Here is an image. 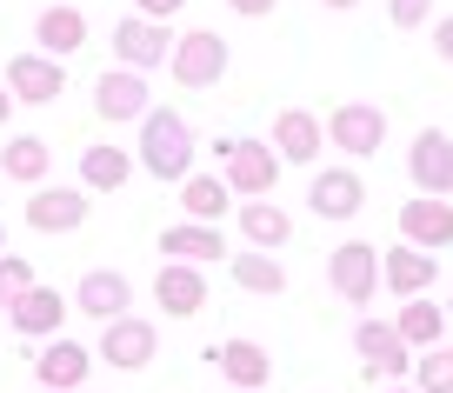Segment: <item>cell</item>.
Masks as SVG:
<instances>
[{"mask_svg":"<svg viewBox=\"0 0 453 393\" xmlns=\"http://www.w3.org/2000/svg\"><path fill=\"white\" fill-rule=\"evenodd\" d=\"M194 154H200V141L173 107H147L141 113V167L154 173V181H167V187L187 181V173H194Z\"/></svg>","mask_w":453,"mask_h":393,"instance_id":"1","label":"cell"},{"mask_svg":"<svg viewBox=\"0 0 453 393\" xmlns=\"http://www.w3.org/2000/svg\"><path fill=\"white\" fill-rule=\"evenodd\" d=\"M220 173L241 200H267L280 187V154L273 141H220Z\"/></svg>","mask_w":453,"mask_h":393,"instance_id":"2","label":"cell"},{"mask_svg":"<svg viewBox=\"0 0 453 393\" xmlns=\"http://www.w3.org/2000/svg\"><path fill=\"white\" fill-rule=\"evenodd\" d=\"M326 281H334V294L347 307H373V294H380V247H367V240L334 247L326 253Z\"/></svg>","mask_w":453,"mask_h":393,"instance_id":"3","label":"cell"},{"mask_svg":"<svg viewBox=\"0 0 453 393\" xmlns=\"http://www.w3.org/2000/svg\"><path fill=\"white\" fill-rule=\"evenodd\" d=\"M326 141H334L340 154L367 160V154H380V147H387V113L367 107V100H347V107L326 113Z\"/></svg>","mask_w":453,"mask_h":393,"instance_id":"4","label":"cell"},{"mask_svg":"<svg viewBox=\"0 0 453 393\" xmlns=\"http://www.w3.org/2000/svg\"><path fill=\"white\" fill-rule=\"evenodd\" d=\"M173 87H213L226 73V41L220 34H207V27H194V34H180V41H173Z\"/></svg>","mask_w":453,"mask_h":393,"instance_id":"5","label":"cell"},{"mask_svg":"<svg viewBox=\"0 0 453 393\" xmlns=\"http://www.w3.org/2000/svg\"><path fill=\"white\" fill-rule=\"evenodd\" d=\"M94 353L107 366H120V374H141V366L160 353V334H154V320H141V313H120V320H107V334H100Z\"/></svg>","mask_w":453,"mask_h":393,"instance_id":"6","label":"cell"},{"mask_svg":"<svg viewBox=\"0 0 453 393\" xmlns=\"http://www.w3.org/2000/svg\"><path fill=\"white\" fill-rule=\"evenodd\" d=\"M0 81H7V94H14L20 107H47V100H60V87H67V67H60L54 54H41V47H34V54H14V60H7V73H0Z\"/></svg>","mask_w":453,"mask_h":393,"instance_id":"7","label":"cell"},{"mask_svg":"<svg viewBox=\"0 0 453 393\" xmlns=\"http://www.w3.org/2000/svg\"><path fill=\"white\" fill-rule=\"evenodd\" d=\"M407 181H413V194H453V141L440 127H420V134H413Z\"/></svg>","mask_w":453,"mask_h":393,"instance_id":"8","label":"cell"},{"mask_svg":"<svg viewBox=\"0 0 453 393\" xmlns=\"http://www.w3.org/2000/svg\"><path fill=\"white\" fill-rule=\"evenodd\" d=\"M400 234H407V247H453V200L447 194H413L407 207H400Z\"/></svg>","mask_w":453,"mask_h":393,"instance_id":"9","label":"cell"},{"mask_svg":"<svg viewBox=\"0 0 453 393\" xmlns=\"http://www.w3.org/2000/svg\"><path fill=\"white\" fill-rule=\"evenodd\" d=\"M173 54V34H167V20H147V14H134V20H120L113 27V60L120 67H160V60Z\"/></svg>","mask_w":453,"mask_h":393,"instance_id":"10","label":"cell"},{"mask_svg":"<svg viewBox=\"0 0 453 393\" xmlns=\"http://www.w3.org/2000/svg\"><path fill=\"white\" fill-rule=\"evenodd\" d=\"M320 147H326V120H320V113L287 107L280 120H273V154H280L287 167H313V160H320Z\"/></svg>","mask_w":453,"mask_h":393,"instance_id":"11","label":"cell"},{"mask_svg":"<svg viewBox=\"0 0 453 393\" xmlns=\"http://www.w3.org/2000/svg\"><path fill=\"white\" fill-rule=\"evenodd\" d=\"M94 113H100V120H141V113H147L141 67H120V60H113V67L94 81Z\"/></svg>","mask_w":453,"mask_h":393,"instance_id":"12","label":"cell"},{"mask_svg":"<svg viewBox=\"0 0 453 393\" xmlns=\"http://www.w3.org/2000/svg\"><path fill=\"white\" fill-rule=\"evenodd\" d=\"M73 307L87 313V320H120V313H134V281L127 274H113V267H94L81 287H73Z\"/></svg>","mask_w":453,"mask_h":393,"instance_id":"13","label":"cell"},{"mask_svg":"<svg viewBox=\"0 0 453 393\" xmlns=\"http://www.w3.org/2000/svg\"><path fill=\"white\" fill-rule=\"evenodd\" d=\"M27 227L34 234H73V227H87V187H34Z\"/></svg>","mask_w":453,"mask_h":393,"instance_id":"14","label":"cell"},{"mask_svg":"<svg viewBox=\"0 0 453 393\" xmlns=\"http://www.w3.org/2000/svg\"><path fill=\"white\" fill-rule=\"evenodd\" d=\"M354 347H360V360H367L373 374H387V380L413 374V347L400 340L394 320H360V327H354Z\"/></svg>","mask_w":453,"mask_h":393,"instance_id":"15","label":"cell"},{"mask_svg":"<svg viewBox=\"0 0 453 393\" xmlns=\"http://www.w3.org/2000/svg\"><path fill=\"white\" fill-rule=\"evenodd\" d=\"M380 281L394 287L400 300H413V294H426V287L440 281V253L407 247V240H400V247H387V253H380Z\"/></svg>","mask_w":453,"mask_h":393,"instance_id":"16","label":"cell"},{"mask_svg":"<svg viewBox=\"0 0 453 393\" xmlns=\"http://www.w3.org/2000/svg\"><path fill=\"white\" fill-rule=\"evenodd\" d=\"M87 374H94V353H87L81 340H47V347L34 353V380H41V387H54V393L87 387Z\"/></svg>","mask_w":453,"mask_h":393,"instance_id":"17","label":"cell"},{"mask_svg":"<svg viewBox=\"0 0 453 393\" xmlns=\"http://www.w3.org/2000/svg\"><path fill=\"white\" fill-rule=\"evenodd\" d=\"M307 207L320 213V220H354V213L367 207V181H360V173H347V167H334V173H313V187H307Z\"/></svg>","mask_w":453,"mask_h":393,"instance_id":"18","label":"cell"},{"mask_svg":"<svg viewBox=\"0 0 453 393\" xmlns=\"http://www.w3.org/2000/svg\"><path fill=\"white\" fill-rule=\"evenodd\" d=\"M154 300H160V313H173V320H194V313L207 307V281H200L194 260H167L160 281H154Z\"/></svg>","mask_w":453,"mask_h":393,"instance_id":"19","label":"cell"},{"mask_svg":"<svg viewBox=\"0 0 453 393\" xmlns=\"http://www.w3.org/2000/svg\"><path fill=\"white\" fill-rule=\"evenodd\" d=\"M234 227H241V240L260 247V253H280L287 240H294V220H287V207H273V194L267 200H241V207H234Z\"/></svg>","mask_w":453,"mask_h":393,"instance_id":"20","label":"cell"},{"mask_svg":"<svg viewBox=\"0 0 453 393\" xmlns=\"http://www.w3.org/2000/svg\"><path fill=\"white\" fill-rule=\"evenodd\" d=\"M213 366L226 374V387H241V393H260L273 380V360L260 340H226V347H213Z\"/></svg>","mask_w":453,"mask_h":393,"instance_id":"21","label":"cell"},{"mask_svg":"<svg viewBox=\"0 0 453 393\" xmlns=\"http://www.w3.org/2000/svg\"><path fill=\"white\" fill-rule=\"evenodd\" d=\"M160 253H167V260H194V267H207V260H226V234L213 220L160 227Z\"/></svg>","mask_w":453,"mask_h":393,"instance_id":"22","label":"cell"},{"mask_svg":"<svg viewBox=\"0 0 453 393\" xmlns=\"http://www.w3.org/2000/svg\"><path fill=\"white\" fill-rule=\"evenodd\" d=\"M127 181H134V154H127V147L100 141V147L81 154V187H87V194H120Z\"/></svg>","mask_w":453,"mask_h":393,"instance_id":"23","label":"cell"},{"mask_svg":"<svg viewBox=\"0 0 453 393\" xmlns=\"http://www.w3.org/2000/svg\"><path fill=\"white\" fill-rule=\"evenodd\" d=\"M7 313H14V334H60V320H67V294H54V287L34 281Z\"/></svg>","mask_w":453,"mask_h":393,"instance_id":"24","label":"cell"},{"mask_svg":"<svg viewBox=\"0 0 453 393\" xmlns=\"http://www.w3.org/2000/svg\"><path fill=\"white\" fill-rule=\"evenodd\" d=\"M34 41H41V54L67 60L87 47V14H73V7H47V14H34Z\"/></svg>","mask_w":453,"mask_h":393,"instance_id":"25","label":"cell"},{"mask_svg":"<svg viewBox=\"0 0 453 393\" xmlns=\"http://www.w3.org/2000/svg\"><path fill=\"white\" fill-rule=\"evenodd\" d=\"M394 327H400V340H407L413 353H420V347H440V334H453V327H447V307H440L434 294H413L407 307H400Z\"/></svg>","mask_w":453,"mask_h":393,"instance_id":"26","label":"cell"},{"mask_svg":"<svg viewBox=\"0 0 453 393\" xmlns=\"http://www.w3.org/2000/svg\"><path fill=\"white\" fill-rule=\"evenodd\" d=\"M47 167H54V154H47V141H34V134H7V147H0V173L20 187H41Z\"/></svg>","mask_w":453,"mask_h":393,"instance_id":"27","label":"cell"},{"mask_svg":"<svg viewBox=\"0 0 453 393\" xmlns=\"http://www.w3.org/2000/svg\"><path fill=\"white\" fill-rule=\"evenodd\" d=\"M226 274L247 287V294H287V267L273 260V253L247 247V253H226Z\"/></svg>","mask_w":453,"mask_h":393,"instance_id":"28","label":"cell"},{"mask_svg":"<svg viewBox=\"0 0 453 393\" xmlns=\"http://www.w3.org/2000/svg\"><path fill=\"white\" fill-rule=\"evenodd\" d=\"M180 200L194 220H226V207H234V187H226V173H187L180 181Z\"/></svg>","mask_w":453,"mask_h":393,"instance_id":"29","label":"cell"},{"mask_svg":"<svg viewBox=\"0 0 453 393\" xmlns=\"http://www.w3.org/2000/svg\"><path fill=\"white\" fill-rule=\"evenodd\" d=\"M413 387L420 393H453V340L413 353Z\"/></svg>","mask_w":453,"mask_h":393,"instance_id":"30","label":"cell"},{"mask_svg":"<svg viewBox=\"0 0 453 393\" xmlns=\"http://www.w3.org/2000/svg\"><path fill=\"white\" fill-rule=\"evenodd\" d=\"M27 287H34V260H20V253H0V307H14Z\"/></svg>","mask_w":453,"mask_h":393,"instance_id":"31","label":"cell"},{"mask_svg":"<svg viewBox=\"0 0 453 393\" xmlns=\"http://www.w3.org/2000/svg\"><path fill=\"white\" fill-rule=\"evenodd\" d=\"M434 7H440V0H387V20H394L400 34H413V27L434 20Z\"/></svg>","mask_w":453,"mask_h":393,"instance_id":"32","label":"cell"},{"mask_svg":"<svg viewBox=\"0 0 453 393\" xmlns=\"http://www.w3.org/2000/svg\"><path fill=\"white\" fill-rule=\"evenodd\" d=\"M434 54L453 67V14H440V20H434Z\"/></svg>","mask_w":453,"mask_h":393,"instance_id":"33","label":"cell"},{"mask_svg":"<svg viewBox=\"0 0 453 393\" xmlns=\"http://www.w3.org/2000/svg\"><path fill=\"white\" fill-rule=\"evenodd\" d=\"M226 7H234V14H247V20H267L280 0H226Z\"/></svg>","mask_w":453,"mask_h":393,"instance_id":"34","label":"cell"},{"mask_svg":"<svg viewBox=\"0 0 453 393\" xmlns=\"http://www.w3.org/2000/svg\"><path fill=\"white\" fill-rule=\"evenodd\" d=\"M134 7H141V14H147V20H167V14H180L187 0H134Z\"/></svg>","mask_w":453,"mask_h":393,"instance_id":"35","label":"cell"},{"mask_svg":"<svg viewBox=\"0 0 453 393\" xmlns=\"http://www.w3.org/2000/svg\"><path fill=\"white\" fill-rule=\"evenodd\" d=\"M14 120V94H7V81H0V127Z\"/></svg>","mask_w":453,"mask_h":393,"instance_id":"36","label":"cell"},{"mask_svg":"<svg viewBox=\"0 0 453 393\" xmlns=\"http://www.w3.org/2000/svg\"><path fill=\"white\" fill-rule=\"evenodd\" d=\"M320 7H334V14H347V7H360V0H320Z\"/></svg>","mask_w":453,"mask_h":393,"instance_id":"37","label":"cell"},{"mask_svg":"<svg viewBox=\"0 0 453 393\" xmlns=\"http://www.w3.org/2000/svg\"><path fill=\"white\" fill-rule=\"evenodd\" d=\"M380 393H420V387H380Z\"/></svg>","mask_w":453,"mask_h":393,"instance_id":"38","label":"cell"},{"mask_svg":"<svg viewBox=\"0 0 453 393\" xmlns=\"http://www.w3.org/2000/svg\"><path fill=\"white\" fill-rule=\"evenodd\" d=\"M447 327H453V294H447Z\"/></svg>","mask_w":453,"mask_h":393,"instance_id":"39","label":"cell"},{"mask_svg":"<svg viewBox=\"0 0 453 393\" xmlns=\"http://www.w3.org/2000/svg\"><path fill=\"white\" fill-rule=\"evenodd\" d=\"M0 247H7V220H0Z\"/></svg>","mask_w":453,"mask_h":393,"instance_id":"40","label":"cell"},{"mask_svg":"<svg viewBox=\"0 0 453 393\" xmlns=\"http://www.w3.org/2000/svg\"><path fill=\"white\" fill-rule=\"evenodd\" d=\"M41 393H54V387H41Z\"/></svg>","mask_w":453,"mask_h":393,"instance_id":"41","label":"cell"},{"mask_svg":"<svg viewBox=\"0 0 453 393\" xmlns=\"http://www.w3.org/2000/svg\"><path fill=\"white\" fill-rule=\"evenodd\" d=\"M87 393H94V387H87Z\"/></svg>","mask_w":453,"mask_h":393,"instance_id":"42","label":"cell"}]
</instances>
